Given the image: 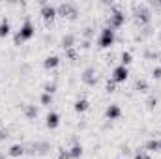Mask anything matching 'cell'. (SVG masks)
<instances>
[{"mask_svg": "<svg viewBox=\"0 0 161 159\" xmlns=\"http://www.w3.org/2000/svg\"><path fill=\"white\" fill-rule=\"evenodd\" d=\"M127 64H131V52H122V66L127 68Z\"/></svg>", "mask_w": 161, "mask_h": 159, "instance_id": "cell-21", "label": "cell"}, {"mask_svg": "<svg viewBox=\"0 0 161 159\" xmlns=\"http://www.w3.org/2000/svg\"><path fill=\"white\" fill-rule=\"evenodd\" d=\"M9 135H8V129H2L0 131V140H4V139H8Z\"/></svg>", "mask_w": 161, "mask_h": 159, "instance_id": "cell-29", "label": "cell"}, {"mask_svg": "<svg viewBox=\"0 0 161 159\" xmlns=\"http://www.w3.org/2000/svg\"><path fill=\"white\" fill-rule=\"evenodd\" d=\"M68 56H69L71 60H75V58H77V51H75V49H68Z\"/></svg>", "mask_w": 161, "mask_h": 159, "instance_id": "cell-26", "label": "cell"}, {"mask_svg": "<svg viewBox=\"0 0 161 159\" xmlns=\"http://www.w3.org/2000/svg\"><path fill=\"white\" fill-rule=\"evenodd\" d=\"M135 90H139V92H146V90H148V82L142 80V79H139L137 80V84H135Z\"/></svg>", "mask_w": 161, "mask_h": 159, "instance_id": "cell-20", "label": "cell"}, {"mask_svg": "<svg viewBox=\"0 0 161 159\" xmlns=\"http://www.w3.org/2000/svg\"><path fill=\"white\" fill-rule=\"evenodd\" d=\"M107 92H114V82H113V80L107 82Z\"/></svg>", "mask_w": 161, "mask_h": 159, "instance_id": "cell-28", "label": "cell"}, {"mask_svg": "<svg viewBox=\"0 0 161 159\" xmlns=\"http://www.w3.org/2000/svg\"><path fill=\"white\" fill-rule=\"evenodd\" d=\"M124 21H125V15H124L122 11H114V13L111 15V19H109V28H111V30L120 28L122 25H124Z\"/></svg>", "mask_w": 161, "mask_h": 159, "instance_id": "cell-3", "label": "cell"}, {"mask_svg": "<svg viewBox=\"0 0 161 159\" xmlns=\"http://www.w3.org/2000/svg\"><path fill=\"white\" fill-rule=\"evenodd\" d=\"M41 103H43V105H51V103H53V96H51V94H43V96H41Z\"/></svg>", "mask_w": 161, "mask_h": 159, "instance_id": "cell-23", "label": "cell"}, {"mask_svg": "<svg viewBox=\"0 0 161 159\" xmlns=\"http://www.w3.org/2000/svg\"><path fill=\"white\" fill-rule=\"evenodd\" d=\"M127 75H129V71H127V68L125 66H118V68H114V71H113V77L111 80L116 84V82H124V80L127 79Z\"/></svg>", "mask_w": 161, "mask_h": 159, "instance_id": "cell-4", "label": "cell"}, {"mask_svg": "<svg viewBox=\"0 0 161 159\" xmlns=\"http://www.w3.org/2000/svg\"><path fill=\"white\" fill-rule=\"evenodd\" d=\"M135 159H152V157H150V156H148L144 150H139V152L135 154Z\"/></svg>", "mask_w": 161, "mask_h": 159, "instance_id": "cell-24", "label": "cell"}, {"mask_svg": "<svg viewBox=\"0 0 161 159\" xmlns=\"http://www.w3.org/2000/svg\"><path fill=\"white\" fill-rule=\"evenodd\" d=\"M97 43H99V47H101V49H107V47H111V45L114 43V30H111L109 26H107V28H103Z\"/></svg>", "mask_w": 161, "mask_h": 159, "instance_id": "cell-2", "label": "cell"}, {"mask_svg": "<svg viewBox=\"0 0 161 159\" xmlns=\"http://www.w3.org/2000/svg\"><path fill=\"white\" fill-rule=\"evenodd\" d=\"M159 62H161V54H159Z\"/></svg>", "mask_w": 161, "mask_h": 159, "instance_id": "cell-32", "label": "cell"}, {"mask_svg": "<svg viewBox=\"0 0 161 159\" xmlns=\"http://www.w3.org/2000/svg\"><path fill=\"white\" fill-rule=\"evenodd\" d=\"M73 43H75V38H73L71 34H68V36H64V40H62V47L68 51V49H73Z\"/></svg>", "mask_w": 161, "mask_h": 159, "instance_id": "cell-14", "label": "cell"}, {"mask_svg": "<svg viewBox=\"0 0 161 159\" xmlns=\"http://www.w3.org/2000/svg\"><path fill=\"white\" fill-rule=\"evenodd\" d=\"M80 79H82V82H84V84H88V86H94V84L97 82V77H96V69H94V68H86Z\"/></svg>", "mask_w": 161, "mask_h": 159, "instance_id": "cell-6", "label": "cell"}, {"mask_svg": "<svg viewBox=\"0 0 161 159\" xmlns=\"http://www.w3.org/2000/svg\"><path fill=\"white\" fill-rule=\"evenodd\" d=\"M120 114H122V109L118 107V105H109L107 111H105L107 120H116V118H120Z\"/></svg>", "mask_w": 161, "mask_h": 159, "instance_id": "cell-8", "label": "cell"}, {"mask_svg": "<svg viewBox=\"0 0 161 159\" xmlns=\"http://www.w3.org/2000/svg\"><path fill=\"white\" fill-rule=\"evenodd\" d=\"M58 64H60V58H58V56H47L45 62H43L45 69H53V68H56Z\"/></svg>", "mask_w": 161, "mask_h": 159, "instance_id": "cell-10", "label": "cell"}, {"mask_svg": "<svg viewBox=\"0 0 161 159\" xmlns=\"http://www.w3.org/2000/svg\"><path fill=\"white\" fill-rule=\"evenodd\" d=\"M152 75H154V77H156V79H161V68H156V69H154V73H152Z\"/></svg>", "mask_w": 161, "mask_h": 159, "instance_id": "cell-30", "label": "cell"}, {"mask_svg": "<svg viewBox=\"0 0 161 159\" xmlns=\"http://www.w3.org/2000/svg\"><path fill=\"white\" fill-rule=\"evenodd\" d=\"M45 123H47V127H49V129H56V127H58V123H60L58 114H56V112H49V114H47V122H45Z\"/></svg>", "mask_w": 161, "mask_h": 159, "instance_id": "cell-9", "label": "cell"}, {"mask_svg": "<svg viewBox=\"0 0 161 159\" xmlns=\"http://www.w3.org/2000/svg\"><path fill=\"white\" fill-rule=\"evenodd\" d=\"M69 156H71V159L80 157V156H82V146H80V144H75V146L69 150Z\"/></svg>", "mask_w": 161, "mask_h": 159, "instance_id": "cell-18", "label": "cell"}, {"mask_svg": "<svg viewBox=\"0 0 161 159\" xmlns=\"http://www.w3.org/2000/svg\"><path fill=\"white\" fill-rule=\"evenodd\" d=\"M0 159H4V156H0Z\"/></svg>", "mask_w": 161, "mask_h": 159, "instance_id": "cell-31", "label": "cell"}, {"mask_svg": "<svg viewBox=\"0 0 161 159\" xmlns=\"http://www.w3.org/2000/svg\"><path fill=\"white\" fill-rule=\"evenodd\" d=\"M58 159H71V156H69V150H60Z\"/></svg>", "mask_w": 161, "mask_h": 159, "instance_id": "cell-25", "label": "cell"}, {"mask_svg": "<svg viewBox=\"0 0 161 159\" xmlns=\"http://www.w3.org/2000/svg\"><path fill=\"white\" fill-rule=\"evenodd\" d=\"M88 105H90V103H88L86 99H77V101H75V111H77V112H84V111H88Z\"/></svg>", "mask_w": 161, "mask_h": 159, "instance_id": "cell-15", "label": "cell"}, {"mask_svg": "<svg viewBox=\"0 0 161 159\" xmlns=\"http://www.w3.org/2000/svg\"><path fill=\"white\" fill-rule=\"evenodd\" d=\"M9 34V23H8V19H2V23H0V38H6Z\"/></svg>", "mask_w": 161, "mask_h": 159, "instance_id": "cell-16", "label": "cell"}, {"mask_svg": "<svg viewBox=\"0 0 161 159\" xmlns=\"http://www.w3.org/2000/svg\"><path fill=\"white\" fill-rule=\"evenodd\" d=\"M135 13H137V19H139L141 23H148V21H150V11H148V9H144V8H139Z\"/></svg>", "mask_w": 161, "mask_h": 159, "instance_id": "cell-11", "label": "cell"}, {"mask_svg": "<svg viewBox=\"0 0 161 159\" xmlns=\"http://www.w3.org/2000/svg\"><path fill=\"white\" fill-rule=\"evenodd\" d=\"M156 103H158V97H154V96H152V97H150V99H148V107H150V109H152V107H154V105H156Z\"/></svg>", "mask_w": 161, "mask_h": 159, "instance_id": "cell-27", "label": "cell"}, {"mask_svg": "<svg viewBox=\"0 0 161 159\" xmlns=\"http://www.w3.org/2000/svg\"><path fill=\"white\" fill-rule=\"evenodd\" d=\"M159 150H161V142H159Z\"/></svg>", "mask_w": 161, "mask_h": 159, "instance_id": "cell-33", "label": "cell"}, {"mask_svg": "<svg viewBox=\"0 0 161 159\" xmlns=\"http://www.w3.org/2000/svg\"><path fill=\"white\" fill-rule=\"evenodd\" d=\"M11 157H21L23 154H25V148L21 146V144H13L11 148H9V152H8Z\"/></svg>", "mask_w": 161, "mask_h": 159, "instance_id": "cell-12", "label": "cell"}, {"mask_svg": "<svg viewBox=\"0 0 161 159\" xmlns=\"http://www.w3.org/2000/svg\"><path fill=\"white\" fill-rule=\"evenodd\" d=\"M32 36H34V26H32L30 21H25V25L21 26V30H19L17 36H15V43H21V41H25V40H30Z\"/></svg>", "mask_w": 161, "mask_h": 159, "instance_id": "cell-1", "label": "cell"}, {"mask_svg": "<svg viewBox=\"0 0 161 159\" xmlns=\"http://www.w3.org/2000/svg\"><path fill=\"white\" fill-rule=\"evenodd\" d=\"M54 92H56V84H54V82H47V84H45V94H51V96H53Z\"/></svg>", "mask_w": 161, "mask_h": 159, "instance_id": "cell-22", "label": "cell"}, {"mask_svg": "<svg viewBox=\"0 0 161 159\" xmlns=\"http://www.w3.org/2000/svg\"><path fill=\"white\" fill-rule=\"evenodd\" d=\"M49 150H51V146H49L47 142H38V144H34V152H38V154H41V156L47 154Z\"/></svg>", "mask_w": 161, "mask_h": 159, "instance_id": "cell-13", "label": "cell"}, {"mask_svg": "<svg viewBox=\"0 0 161 159\" xmlns=\"http://www.w3.org/2000/svg\"><path fill=\"white\" fill-rule=\"evenodd\" d=\"M58 13L62 15V17H75L77 15V9H75V6L73 4H60V8H58Z\"/></svg>", "mask_w": 161, "mask_h": 159, "instance_id": "cell-7", "label": "cell"}, {"mask_svg": "<svg viewBox=\"0 0 161 159\" xmlns=\"http://www.w3.org/2000/svg\"><path fill=\"white\" fill-rule=\"evenodd\" d=\"M41 15H43V19H45V25H51L53 19L56 17V9H54L51 4H43V8H41Z\"/></svg>", "mask_w": 161, "mask_h": 159, "instance_id": "cell-5", "label": "cell"}, {"mask_svg": "<svg viewBox=\"0 0 161 159\" xmlns=\"http://www.w3.org/2000/svg\"><path fill=\"white\" fill-rule=\"evenodd\" d=\"M25 112H26V118H36L38 116V109H36V105H26L25 107Z\"/></svg>", "mask_w": 161, "mask_h": 159, "instance_id": "cell-17", "label": "cell"}, {"mask_svg": "<svg viewBox=\"0 0 161 159\" xmlns=\"http://www.w3.org/2000/svg\"><path fill=\"white\" fill-rule=\"evenodd\" d=\"M146 150H148V152L159 150V140H148V142H146Z\"/></svg>", "mask_w": 161, "mask_h": 159, "instance_id": "cell-19", "label": "cell"}]
</instances>
